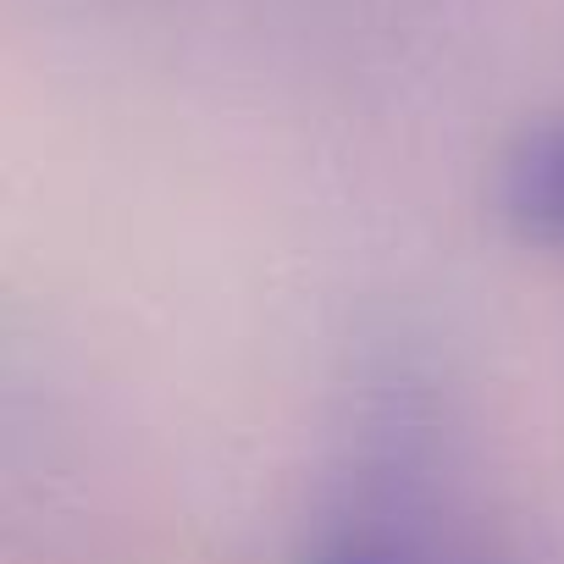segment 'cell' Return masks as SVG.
Masks as SVG:
<instances>
[{
  "label": "cell",
  "mask_w": 564,
  "mask_h": 564,
  "mask_svg": "<svg viewBox=\"0 0 564 564\" xmlns=\"http://www.w3.org/2000/svg\"><path fill=\"white\" fill-rule=\"evenodd\" d=\"M300 564H432L421 520H415L410 459H399V470L388 465L377 487L366 481V492L316 531Z\"/></svg>",
  "instance_id": "6da1fadb"
},
{
  "label": "cell",
  "mask_w": 564,
  "mask_h": 564,
  "mask_svg": "<svg viewBox=\"0 0 564 564\" xmlns=\"http://www.w3.org/2000/svg\"><path fill=\"white\" fill-rule=\"evenodd\" d=\"M492 194L520 238L564 249V117L531 122L509 139Z\"/></svg>",
  "instance_id": "7a4b0ae2"
},
{
  "label": "cell",
  "mask_w": 564,
  "mask_h": 564,
  "mask_svg": "<svg viewBox=\"0 0 564 564\" xmlns=\"http://www.w3.org/2000/svg\"><path fill=\"white\" fill-rule=\"evenodd\" d=\"M465 564H514V558H498V553H476V558H465Z\"/></svg>",
  "instance_id": "3957f363"
}]
</instances>
